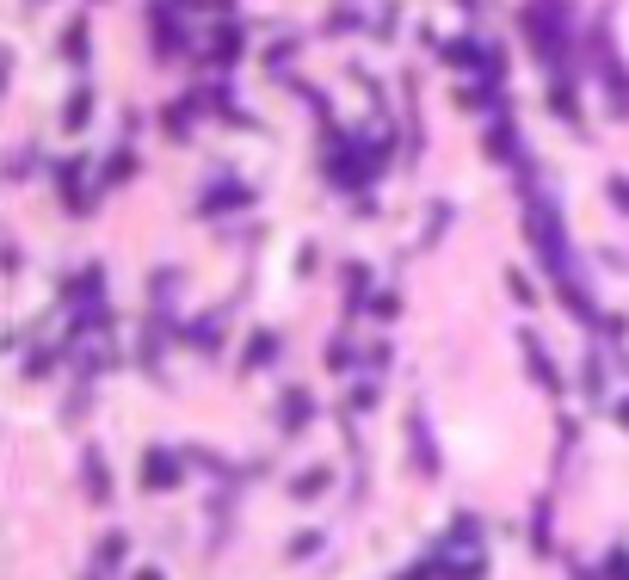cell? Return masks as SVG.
<instances>
[{"mask_svg":"<svg viewBox=\"0 0 629 580\" xmlns=\"http://www.w3.org/2000/svg\"><path fill=\"white\" fill-rule=\"evenodd\" d=\"M173 476H179V463H173L167 451H155V457H142V482H155V488H173Z\"/></svg>","mask_w":629,"mask_h":580,"instance_id":"obj_1","label":"cell"},{"mask_svg":"<svg viewBox=\"0 0 629 580\" xmlns=\"http://www.w3.org/2000/svg\"><path fill=\"white\" fill-rule=\"evenodd\" d=\"M235 204H247V192H241V186H216V192L204 198V210H235Z\"/></svg>","mask_w":629,"mask_h":580,"instance_id":"obj_2","label":"cell"},{"mask_svg":"<svg viewBox=\"0 0 629 580\" xmlns=\"http://www.w3.org/2000/svg\"><path fill=\"white\" fill-rule=\"evenodd\" d=\"M611 198H617V210H629V179H611Z\"/></svg>","mask_w":629,"mask_h":580,"instance_id":"obj_3","label":"cell"},{"mask_svg":"<svg viewBox=\"0 0 629 580\" xmlns=\"http://www.w3.org/2000/svg\"><path fill=\"white\" fill-rule=\"evenodd\" d=\"M136 580H161V574H136Z\"/></svg>","mask_w":629,"mask_h":580,"instance_id":"obj_4","label":"cell"}]
</instances>
